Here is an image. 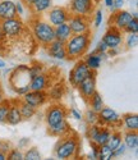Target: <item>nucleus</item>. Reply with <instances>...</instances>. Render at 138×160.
Returning <instances> with one entry per match:
<instances>
[{"label":"nucleus","mask_w":138,"mask_h":160,"mask_svg":"<svg viewBox=\"0 0 138 160\" xmlns=\"http://www.w3.org/2000/svg\"><path fill=\"white\" fill-rule=\"evenodd\" d=\"M68 110L60 104H54L46 110L45 121L47 124V131L51 136L55 137H63L68 135L71 127L67 121Z\"/></svg>","instance_id":"1"},{"label":"nucleus","mask_w":138,"mask_h":160,"mask_svg":"<svg viewBox=\"0 0 138 160\" xmlns=\"http://www.w3.org/2000/svg\"><path fill=\"white\" fill-rule=\"evenodd\" d=\"M91 45V33H77L72 35L65 41V49H67V59L76 60L81 59L86 55Z\"/></svg>","instance_id":"2"},{"label":"nucleus","mask_w":138,"mask_h":160,"mask_svg":"<svg viewBox=\"0 0 138 160\" xmlns=\"http://www.w3.org/2000/svg\"><path fill=\"white\" fill-rule=\"evenodd\" d=\"M64 138L57 145L55 148V156L58 159H73L78 155L79 151V138L73 135V136H63Z\"/></svg>","instance_id":"3"},{"label":"nucleus","mask_w":138,"mask_h":160,"mask_svg":"<svg viewBox=\"0 0 138 160\" xmlns=\"http://www.w3.org/2000/svg\"><path fill=\"white\" fill-rule=\"evenodd\" d=\"M32 33L36 41L44 46H47L51 41L55 40V30L54 26L42 19H35L32 22Z\"/></svg>","instance_id":"4"},{"label":"nucleus","mask_w":138,"mask_h":160,"mask_svg":"<svg viewBox=\"0 0 138 160\" xmlns=\"http://www.w3.org/2000/svg\"><path fill=\"white\" fill-rule=\"evenodd\" d=\"M110 133H111V131H110L106 126H102V124L97 123V124L90 126L87 132H86V135H87V138H88L90 143H95L97 146H101V145L107 143Z\"/></svg>","instance_id":"5"},{"label":"nucleus","mask_w":138,"mask_h":160,"mask_svg":"<svg viewBox=\"0 0 138 160\" xmlns=\"http://www.w3.org/2000/svg\"><path fill=\"white\" fill-rule=\"evenodd\" d=\"M23 28H24L23 22L17 17L2 21V30H3L4 37H9V38L18 37L21 36Z\"/></svg>","instance_id":"6"},{"label":"nucleus","mask_w":138,"mask_h":160,"mask_svg":"<svg viewBox=\"0 0 138 160\" xmlns=\"http://www.w3.org/2000/svg\"><path fill=\"white\" fill-rule=\"evenodd\" d=\"M92 73H93V71H91L86 65L85 60H79V62L76 63L73 69L71 71V73H69V81H71V83L74 87H77L86 77H88Z\"/></svg>","instance_id":"7"},{"label":"nucleus","mask_w":138,"mask_h":160,"mask_svg":"<svg viewBox=\"0 0 138 160\" xmlns=\"http://www.w3.org/2000/svg\"><path fill=\"white\" fill-rule=\"evenodd\" d=\"M71 17V12L64 7H51L47 10V19L51 26H59L62 23L68 22Z\"/></svg>","instance_id":"8"},{"label":"nucleus","mask_w":138,"mask_h":160,"mask_svg":"<svg viewBox=\"0 0 138 160\" xmlns=\"http://www.w3.org/2000/svg\"><path fill=\"white\" fill-rule=\"evenodd\" d=\"M99 123L106 127H115L121 124V118L114 109L104 106L99 112Z\"/></svg>","instance_id":"9"},{"label":"nucleus","mask_w":138,"mask_h":160,"mask_svg":"<svg viewBox=\"0 0 138 160\" xmlns=\"http://www.w3.org/2000/svg\"><path fill=\"white\" fill-rule=\"evenodd\" d=\"M68 24L71 27L73 35L90 32V19L86 16H76L72 14L68 19Z\"/></svg>","instance_id":"10"},{"label":"nucleus","mask_w":138,"mask_h":160,"mask_svg":"<svg viewBox=\"0 0 138 160\" xmlns=\"http://www.w3.org/2000/svg\"><path fill=\"white\" fill-rule=\"evenodd\" d=\"M95 2L93 0H72L71 2V12L76 16H91L95 9Z\"/></svg>","instance_id":"11"},{"label":"nucleus","mask_w":138,"mask_h":160,"mask_svg":"<svg viewBox=\"0 0 138 160\" xmlns=\"http://www.w3.org/2000/svg\"><path fill=\"white\" fill-rule=\"evenodd\" d=\"M132 14L127 10H123V9H116L111 16H110L109 23H110V27H115L119 31H123L124 27L127 26V23L131 21Z\"/></svg>","instance_id":"12"},{"label":"nucleus","mask_w":138,"mask_h":160,"mask_svg":"<svg viewBox=\"0 0 138 160\" xmlns=\"http://www.w3.org/2000/svg\"><path fill=\"white\" fill-rule=\"evenodd\" d=\"M47 98L49 95L46 94V91H33V90H30L27 91L26 94L23 95V101H26L27 104L32 105L33 108H40L42 106L46 101H47Z\"/></svg>","instance_id":"13"},{"label":"nucleus","mask_w":138,"mask_h":160,"mask_svg":"<svg viewBox=\"0 0 138 160\" xmlns=\"http://www.w3.org/2000/svg\"><path fill=\"white\" fill-rule=\"evenodd\" d=\"M77 87L79 90V94L82 95V98L85 100H88L96 92V73L93 72L92 74L86 77Z\"/></svg>","instance_id":"14"},{"label":"nucleus","mask_w":138,"mask_h":160,"mask_svg":"<svg viewBox=\"0 0 138 160\" xmlns=\"http://www.w3.org/2000/svg\"><path fill=\"white\" fill-rule=\"evenodd\" d=\"M101 41H104L109 49H118L123 41L121 31H119L115 27H109V30L102 36Z\"/></svg>","instance_id":"15"},{"label":"nucleus","mask_w":138,"mask_h":160,"mask_svg":"<svg viewBox=\"0 0 138 160\" xmlns=\"http://www.w3.org/2000/svg\"><path fill=\"white\" fill-rule=\"evenodd\" d=\"M47 52L51 58L55 59H67V49H65V42L60 41V40L55 38L47 45Z\"/></svg>","instance_id":"16"},{"label":"nucleus","mask_w":138,"mask_h":160,"mask_svg":"<svg viewBox=\"0 0 138 160\" xmlns=\"http://www.w3.org/2000/svg\"><path fill=\"white\" fill-rule=\"evenodd\" d=\"M16 3L12 0H0V21L17 17Z\"/></svg>","instance_id":"17"},{"label":"nucleus","mask_w":138,"mask_h":160,"mask_svg":"<svg viewBox=\"0 0 138 160\" xmlns=\"http://www.w3.org/2000/svg\"><path fill=\"white\" fill-rule=\"evenodd\" d=\"M49 76L45 74V73H38L36 76H33L30 81V90H33V91H45L47 87H49Z\"/></svg>","instance_id":"18"},{"label":"nucleus","mask_w":138,"mask_h":160,"mask_svg":"<svg viewBox=\"0 0 138 160\" xmlns=\"http://www.w3.org/2000/svg\"><path fill=\"white\" fill-rule=\"evenodd\" d=\"M23 121L21 110H19V105L18 101H13L9 105V110H8V115H7V123H9L10 126H17Z\"/></svg>","instance_id":"19"},{"label":"nucleus","mask_w":138,"mask_h":160,"mask_svg":"<svg viewBox=\"0 0 138 160\" xmlns=\"http://www.w3.org/2000/svg\"><path fill=\"white\" fill-rule=\"evenodd\" d=\"M121 123L126 131H138V115L136 113H127L121 117Z\"/></svg>","instance_id":"20"},{"label":"nucleus","mask_w":138,"mask_h":160,"mask_svg":"<svg viewBox=\"0 0 138 160\" xmlns=\"http://www.w3.org/2000/svg\"><path fill=\"white\" fill-rule=\"evenodd\" d=\"M123 143L126 145L127 150H136L138 148V135L137 131H126L123 136Z\"/></svg>","instance_id":"21"},{"label":"nucleus","mask_w":138,"mask_h":160,"mask_svg":"<svg viewBox=\"0 0 138 160\" xmlns=\"http://www.w3.org/2000/svg\"><path fill=\"white\" fill-rule=\"evenodd\" d=\"M54 30H55V38L60 40V41H63V42H65L67 40L73 35L72 31H71V27H69V24H68V22L62 23L59 26H55Z\"/></svg>","instance_id":"22"},{"label":"nucleus","mask_w":138,"mask_h":160,"mask_svg":"<svg viewBox=\"0 0 138 160\" xmlns=\"http://www.w3.org/2000/svg\"><path fill=\"white\" fill-rule=\"evenodd\" d=\"M52 7V0H35L30 9L33 12V14H42L46 13Z\"/></svg>","instance_id":"23"},{"label":"nucleus","mask_w":138,"mask_h":160,"mask_svg":"<svg viewBox=\"0 0 138 160\" xmlns=\"http://www.w3.org/2000/svg\"><path fill=\"white\" fill-rule=\"evenodd\" d=\"M102 55H104V54H100V52H97V51H93L92 54H90V55L86 58V60H85L86 65L88 67L91 71L96 72V71H97L100 67H101Z\"/></svg>","instance_id":"24"},{"label":"nucleus","mask_w":138,"mask_h":160,"mask_svg":"<svg viewBox=\"0 0 138 160\" xmlns=\"http://www.w3.org/2000/svg\"><path fill=\"white\" fill-rule=\"evenodd\" d=\"M19 105V110H21V114H22V118L26 119V121H28V119H32L36 114V108H33L32 105L30 104H27L26 101L21 100L18 102Z\"/></svg>","instance_id":"25"},{"label":"nucleus","mask_w":138,"mask_h":160,"mask_svg":"<svg viewBox=\"0 0 138 160\" xmlns=\"http://www.w3.org/2000/svg\"><path fill=\"white\" fill-rule=\"evenodd\" d=\"M88 102H90V106H91V109L92 110H95L96 113H99L104 106H105V104H104V99H102V96L99 94L97 91L95 92V94L87 100Z\"/></svg>","instance_id":"26"},{"label":"nucleus","mask_w":138,"mask_h":160,"mask_svg":"<svg viewBox=\"0 0 138 160\" xmlns=\"http://www.w3.org/2000/svg\"><path fill=\"white\" fill-rule=\"evenodd\" d=\"M120 143H121V133L118 132V131L110 133V137L107 140V146L111 150H115Z\"/></svg>","instance_id":"27"},{"label":"nucleus","mask_w":138,"mask_h":160,"mask_svg":"<svg viewBox=\"0 0 138 160\" xmlns=\"http://www.w3.org/2000/svg\"><path fill=\"white\" fill-rule=\"evenodd\" d=\"M114 158V150H111L107 146V143L105 145H101L99 146V158L97 159H101V160H110Z\"/></svg>","instance_id":"28"},{"label":"nucleus","mask_w":138,"mask_h":160,"mask_svg":"<svg viewBox=\"0 0 138 160\" xmlns=\"http://www.w3.org/2000/svg\"><path fill=\"white\" fill-rule=\"evenodd\" d=\"M123 31H126L127 33H138V18H137V13L132 16L131 21L127 23V26L124 27Z\"/></svg>","instance_id":"29"},{"label":"nucleus","mask_w":138,"mask_h":160,"mask_svg":"<svg viewBox=\"0 0 138 160\" xmlns=\"http://www.w3.org/2000/svg\"><path fill=\"white\" fill-rule=\"evenodd\" d=\"M85 118H86V122L88 126H92V124H97L99 123V113H96L95 110L92 109H88L85 114Z\"/></svg>","instance_id":"30"},{"label":"nucleus","mask_w":138,"mask_h":160,"mask_svg":"<svg viewBox=\"0 0 138 160\" xmlns=\"http://www.w3.org/2000/svg\"><path fill=\"white\" fill-rule=\"evenodd\" d=\"M40 159H41V154L36 148H31L23 154V160H40Z\"/></svg>","instance_id":"31"},{"label":"nucleus","mask_w":138,"mask_h":160,"mask_svg":"<svg viewBox=\"0 0 138 160\" xmlns=\"http://www.w3.org/2000/svg\"><path fill=\"white\" fill-rule=\"evenodd\" d=\"M9 101H3L0 102V123H7V115H8V110H9Z\"/></svg>","instance_id":"32"},{"label":"nucleus","mask_w":138,"mask_h":160,"mask_svg":"<svg viewBox=\"0 0 138 160\" xmlns=\"http://www.w3.org/2000/svg\"><path fill=\"white\" fill-rule=\"evenodd\" d=\"M63 95H64V86H63V85H62V86H60V85L54 86V87L51 88V91H50V96H51V99H54V100L62 99Z\"/></svg>","instance_id":"33"},{"label":"nucleus","mask_w":138,"mask_h":160,"mask_svg":"<svg viewBox=\"0 0 138 160\" xmlns=\"http://www.w3.org/2000/svg\"><path fill=\"white\" fill-rule=\"evenodd\" d=\"M138 44V33H128L127 40H126V46L128 49L136 48Z\"/></svg>","instance_id":"34"},{"label":"nucleus","mask_w":138,"mask_h":160,"mask_svg":"<svg viewBox=\"0 0 138 160\" xmlns=\"http://www.w3.org/2000/svg\"><path fill=\"white\" fill-rule=\"evenodd\" d=\"M7 159L10 160H23V152L19 149H10L7 154Z\"/></svg>","instance_id":"35"},{"label":"nucleus","mask_w":138,"mask_h":160,"mask_svg":"<svg viewBox=\"0 0 138 160\" xmlns=\"http://www.w3.org/2000/svg\"><path fill=\"white\" fill-rule=\"evenodd\" d=\"M101 22H102V12L99 9V10H96L95 17H93L95 27H100V26H101Z\"/></svg>","instance_id":"36"},{"label":"nucleus","mask_w":138,"mask_h":160,"mask_svg":"<svg viewBox=\"0 0 138 160\" xmlns=\"http://www.w3.org/2000/svg\"><path fill=\"white\" fill-rule=\"evenodd\" d=\"M126 151H127V148H126V145H124L123 142L118 146V148L114 150V158H118V156H121V155H124L126 154Z\"/></svg>","instance_id":"37"},{"label":"nucleus","mask_w":138,"mask_h":160,"mask_svg":"<svg viewBox=\"0 0 138 160\" xmlns=\"http://www.w3.org/2000/svg\"><path fill=\"white\" fill-rule=\"evenodd\" d=\"M107 50H109V48L106 46V44H105L104 41H100V42H99V45H97V48H96V50H95V51L100 52V54H105V52H107Z\"/></svg>","instance_id":"38"},{"label":"nucleus","mask_w":138,"mask_h":160,"mask_svg":"<svg viewBox=\"0 0 138 160\" xmlns=\"http://www.w3.org/2000/svg\"><path fill=\"white\" fill-rule=\"evenodd\" d=\"M71 114H72V117L74 119H77V121H82V119H83V115H82V113L78 112L76 108H72L71 109Z\"/></svg>","instance_id":"39"},{"label":"nucleus","mask_w":138,"mask_h":160,"mask_svg":"<svg viewBox=\"0 0 138 160\" xmlns=\"http://www.w3.org/2000/svg\"><path fill=\"white\" fill-rule=\"evenodd\" d=\"M91 148H92V158L97 159L99 158V146L95 143H91Z\"/></svg>","instance_id":"40"},{"label":"nucleus","mask_w":138,"mask_h":160,"mask_svg":"<svg viewBox=\"0 0 138 160\" xmlns=\"http://www.w3.org/2000/svg\"><path fill=\"white\" fill-rule=\"evenodd\" d=\"M23 4L22 3H16V10H17V14H19V16H22L23 13H24V10H23V7H22Z\"/></svg>","instance_id":"41"},{"label":"nucleus","mask_w":138,"mask_h":160,"mask_svg":"<svg viewBox=\"0 0 138 160\" xmlns=\"http://www.w3.org/2000/svg\"><path fill=\"white\" fill-rule=\"evenodd\" d=\"M0 150L4 151V152H8L10 150V145H8V142H2V145H0Z\"/></svg>","instance_id":"42"},{"label":"nucleus","mask_w":138,"mask_h":160,"mask_svg":"<svg viewBox=\"0 0 138 160\" xmlns=\"http://www.w3.org/2000/svg\"><path fill=\"white\" fill-rule=\"evenodd\" d=\"M124 5V0H114V9H121Z\"/></svg>","instance_id":"43"},{"label":"nucleus","mask_w":138,"mask_h":160,"mask_svg":"<svg viewBox=\"0 0 138 160\" xmlns=\"http://www.w3.org/2000/svg\"><path fill=\"white\" fill-rule=\"evenodd\" d=\"M104 3L106 8H109L110 10H114V0H104Z\"/></svg>","instance_id":"44"},{"label":"nucleus","mask_w":138,"mask_h":160,"mask_svg":"<svg viewBox=\"0 0 138 160\" xmlns=\"http://www.w3.org/2000/svg\"><path fill=\"white\" fill-rule=\"evenodd\" d=\"M21 2H22V4H24V5H27V7H31L32 5V3L35 2V0H21Z\"/></svg>","instance_id":"45"},{"label":"nucleus","mask_w":138,"mask_h":160,"mask_svg":"<svg viewBox=\"0 0 138 160\" xmlns=\"http://www.w3.org/2000/svg\"><path fill=\"white\" fill-rule=\"evenodd\" d=\"M5 99H4V91H3V87L0 85V102H3Z\"/></svg>","instance_id":"46"},{"label":"nucleus","mask_w":138,"mask_h":160,"mask_svg":"<svg viewBox=\"0 0 138 160\" xmlns=\"http://www.w3.org/2000/svg\"><path fill=\"white\" fill-rule=\"evenodd\" d=\"M5 159H7V152L0 150V160H5Z\"/></svg>","instance_id":"47"},{"label":"nucleus","mask_w":138,"mask_h":160,"mask_svg":"<svg viewBox=\"0 0 138 160\" xmlns=\"http://www.w3.org/2000/svg\"><path fill=\"white\" fill-rule=\"evenodd\" d=\"M4 38V33H3V30H2V21H0V40Z\"/></svg>","instance_id":"48"},{"label":"nucleus","mask_w":138,"mask_h":160,"mask_svg":"<svg viewBox=\"0 0 138 160\" xmlns=\"http://www.w3.org/2000/svg\"><path fill=\"white\" fill-rule=\"evenodd\" d=\"M4 67H5V63L3 60H0V68H4Z\"/></svg>","instance_id":"49"},{"label":"nucleus","mask_w":138,"mask_h":160,"mask_svg":"<svg viewBox=\"0 0 138 160\" xmlns=\"http://www.w3.org/2000/svg\"><path fill=\"white\" fill-rule=\"evenodd\" d=\"M93 2H95V3H99V2H100V0H93Z\"/></svg>","instance_id":"50"},{"label":"nucleus","mask_w":138,"mask_h":160,"mask_svg":"<svg viewBox=\"0 0 138 160\" xmlns=\"http://www.w3.org/2000/svg\"><path fill=\"white\" fill-rule=\"evenodd\" d=\"M0 145H2V141H0Z\"/></svg>","instance_id":"51"}]
</instances>
